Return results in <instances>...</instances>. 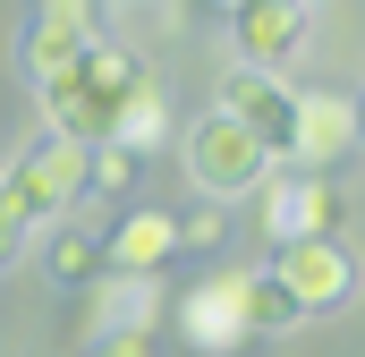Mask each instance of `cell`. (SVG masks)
<instances>
[{
  "label": "cell",
  "mask_w": 365,
  "mask_h": 357,
  "mask_svg": "<svg viewBox=\"0 0 365 357\" xmlns=\"http://www.w3.org/2000/svg\"><path fill=\"white\" fill-rule=\"evenodd\" d=\"M136 86H153V69H145L128 43H93V51H77L60 77H43L34 102H43V128H60V136H77V145H110V128H119V111L136 102Z\"/></svg>",
  "instance_id": "1"
},
{
  "label": "cell",
  "mask_w": 365,
  "mask_h": 357,
  "mask_svg": "<svg viewBox=\"0 0 365 357\" xmlns=\"http://www.w3.org/2000/svg\"><path fill=\"white\" fill-rule=\"evenodd\" d=\"M162 315L179 323V341L195 357H238L255 341V323H247V272H204V281H187Z\"/></svg>",
  "instance_id": "2"
},
{
  "label": "cell",
  "mask_w": 365,
  "mask_h": 357,
  "mask_svg": "<svg viewBox=\"0 0 365 357\" xmlns=\"http://www.w3.org/2000/svg\"><path fill=\"white\" fill-rule=\"evenodd\" d=\"M0 187H9V196H17V213L43 230V221H60V213L86 196V145H77V136H60V128H43V136L9 162Z\"/></svg>",
  "instance_id": "3"
},
{
  "label": "cell",
  "mask_w": 365,
  "mask_h": 357,
  "mask_svg": "<svg viewBox=\"0 0 365 357\" xmlns=\"http://www.w3.org/2000/svg\"><path fill=\"white\" fill-rule=\"evenodd\" d=\"M289 289V306L314 323V315H340L349 298H357V256L340 247V238H280L272 264H264Z\"/></svg>",
  "instance_id": "4"
},
{
  "label": "cell",
  "mask_w": 365,
  "mask_h": 357,
  "mask_svg": "<svg viewBox=\"0 0 365 357\" xmlns=\"http://www.w3.org/2000/svg\"><path fill=\"white\" fill-rule=\"evenodd\" d=\"M187 171H195L204 196H255L280 162L247 136V128H238V119H230V111H204V119L187 128Z\"/></svg>",
  "instance_id": "5"
},
{
  "label": "cell",
  "mask_w": 365,
  "mask_h": 357,
  "mask_svg": "<svg viewBox=\"0 0 365 357\" xmlns=\"http://www.w3.org/2000/svg\"><path fill=\"white\" fill-rule=\"evenodd\" d=\"M212 111H230L272 162H289V136H297V86H280V69H221V94H212Z\"/></svg>",
  "instance_id": "6"
},
{
  "label": "cell",
  "mask_w": 365,
  "mask_h": 357,
  "mask_svg": "<svg viewBox=\"0 0 365 357\" xmlns=\"http://www.w3.org/2000/svg\"><path fill=\"white\" fill-rule=\"evenodd\" d=\"M255 196H264L272 247H280V238H340V221H349V196H340L323 171H272Z\"/></svg>",
  "instance_id": "7"
},
{
  "label": "cell",
  "mask_w": 365,
  "mask_h": 357,
  "mask_svg": "<svg viewBox=\"0 0 365 357\" xmlns=\"http://www.w3.org/2000/svg\"><path fill=\"white\" fill-rule=\"evenodd\" d=\"M93 43H102V0H34V17H26V77L34 86L60 77Z\"/></svg>",
  "instance_id": "8"
},
{
  "label": "cell",
  "mask_w": 365,
  "mask_h": 357,
  "mask_svg": "<svg viewBox=\"0 0 365 357\" xmlns=\"http://www.w3.org/2000/svg\"><path fill=\"white\" fill-rule=\"evenodd\" d=\"M162 272H102L86 281V341H136L162 323Z\"/></svg>",
  "instance_id": "9"
},
{
  "label": "cell",
  "mask_w": 365,
  "mask_h": 357,
  "mask_svg": "<svg viewBox=\"0 0 365 357\" xmlns=\"http://www.w3.org/2000/svg\"><path fill=\"white\" fill-rule=\"evenodd\" d=\"M306 34H314V0H238V9H230V43H238L247 69L297 60Z\"/></svg>",
  "instance_id": "10"
},
{
  "label": "cell",
  "mask_w": 365,
  "mask_h": 357,
  "mask_svg": "<svg viewBox=\"0 0 365 357\" xmlns=\"http://www.w3.org/2000/svg\"><path fill=\"white\" fill-rule=\"evenodd\" d=\"M340 154H357V102L331 86H306L297 94V136H289V162L297 171H331Z\"/></svg>",
  "instance_id": "11"
},
{
  "label": "cell",
  "mask_w": 365,
  "mask_h": 357,
  "mask_svg": "<svg viewBox=\"0 0 365 357\" xmlns=\"http://www.w3.org/2000/svg\"><path fill=\"white\" fill-rule=\"evenodd\" d=\"M179 256V221L170 213H128V221H110V238H102V264L110 272H162Z\"/></svg>",
  "instance_id": "12"
},
{
  "label": "cell",
  "mask_w": 365,
  "mask_h": 357,
  "mask_svg": "<svg viewBox=\"0 0 365 357\" xmlns=\"http://www.w3.org/2000/svg\"><path fill=\"white\" fill-rule=\"evenodd\" d=\"M43 272L60 281V289H86V281H102V238L93 230H77V221H51V238H43Z\"/></svg>",
  "instance_id": "13"
},
{
  "label": "cell",
  "mask_w": 365,
  "mask_h": 357,
  "mask_svg": "<svg viewBox=\"0 0 365 357\" xmlns=\"http://www.w3.org/2000/svg\"><path fill=\"white\" fill-rule=\"evenodd\" d=\"M110 145H119V154H136V162L170 145V94H162V77H153V86H136V102H128V111H119V128H110Z\"/></svg>",
  "instance_id": "14"
},
{
  "label": "cell",
  "mask_w": 365,
  "mask_h": 357,
  "mask_svg": "<svg viewBox=\"0 0 365 357\" xmlns=\"http://www.w3.org/2000/svg\"><path fill=\"white\" fill-rule=\"evenodd\" d=\"M247 323H255V332H297L306 315L289 306V289H280L272 272H247Z\"/></svg>",
  "instance_id": "15"
},
{
  "label": "cell",
  "mask_w": 365,
  "mask_h": 357,
  "mask_svg": "<svg viewBox=\"0 0 365 357\" xmlns=\"http://www.w3.org/2000/svg\"><path fill=\"white\" fill-rule=\"evenodd\" d=\"M128 178H136V154H119V145H86V187H93V196H128Z\"/></svg>",
  "instance_id": "16"
},
{
  "label": "cell",
  "mask_w": 365,
  "mask_h": 357,
  "mask_svg": "<svg viewBox=\"0 0 365 357\" xmlns=\"http://www.w3.org/2000/svg\"><path fill=\"white\" fill-rule=\"evenodd\" d=\"M26 238H34V221H26V213H17V196L0 187V264H17V247H26Z\"/></svg>",
  "instance_id": "17"
},
{
  "label": "cell",
  "mask_w": 365,
  "mask_h": 357,
  "mask_svg": "<svg viewBox=\"0 0 365 357\" xmlns=\"http://www.w3.org/2000/svg\"><path fill=\"white\" fill-rule=\"evenodd\" d=\"M221 230H230V221L204 204V213H187V221H179V247H221Z\"/></svg>",
  "instance_id": "18"
},
{
  "label": "cell",
  "mask_w": 365,
  "mask_h": 357,
  "mask_svg": "<svg viewBox=\"0 0 365 357\" xmlns=\"http://www.w3.org/2000/svg\"><path fill=\"white\" fill-rule=\"evenodd\" d=\"M77 357H162V349H153V332H136V341H86Z\"/></svg>",
  "instance_id": "19"
},
{
  "label": "cell",
  "mask_w": 365,
  "mask_h": 357,
  "mask_svg": "<svg viewBox=\"0 0 365 357\" xmlns=\"http://www.w3.org/2000/svg\"><path fill=\"white\" fill-rule=\"evenodd\" d=\"M357 154H365V94H357Z\"/></svg>",
  "instance_id": "20"
},
{
  "label": "cell",
  "mask_w": 365,
  "mask_h": 357,
  "mask_svg": "<svg viewBox=\"0 0 365 357\" xmlns=\"http://www.w3.org/2000/svg\"><path fill=\"white\" fill-rule=\"evenodd\" d=\"M221 9H238V0H221Z\"/></svg>",
  "instance_id": "21"
}]
</instances>
